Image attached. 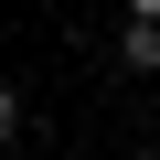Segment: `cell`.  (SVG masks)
<instances>
[{"label":"cell","instance_id":"7a4b0ae2","mask_svg":"<svg viewBox=\"0 0 160 160\" xmlns=\"http://www.w3.org/2000/svg\"><path fill=\"white\" fill-rule=\"evenodd\" d=\"M22 128H32V107H22V86H0V149H11Z\"/></svg>","mask_w":160,"mask_h":160},{"label":"cell","instance_id":"3957f363","mask_svg":"<svg viewBox=\"0 0 160 160\" xmlns=\"http://www.w3.org/2000/svg\"><path fill=\"white\" fill-rule=\"evenodd\" d=\"M128 11H139V22H160V0H128Z\"/></svg>","mask_w":160,"mask_h":160},{"label":"cell","instance_id":"6da1fadb","mask_svg":"<svg viewBox=\"0 0 160 160\" xmlns=\"http://www.w3.org/2000/svg\"><path fill=\"white\" fill-rule=\"evenodd\" d=\"M107 53H118V75H160V22H139V11H128V22L107 32Z\"/></svg>","mask_w":160,"mask_h":160}]
</instances>
